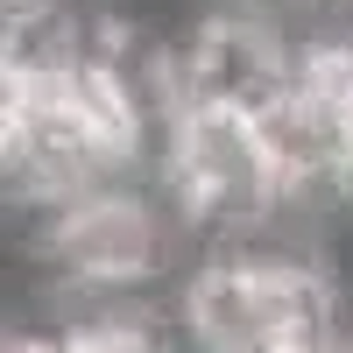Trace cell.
<instances>
[{
  "mask_svg": "<svg viewBox=\"0 0 353 353\" xmlns=\"http://www.w3.org/2000/svg\"><path fill=\"white\" fill-rule=\"evenodd\" d=\"M184 92L205 106H233V113H269L297 92V71H304V43L297 28L276 21V14H248V8H212L184 43Z\"/></svg>",
  "mask_w": 353,
  "mask_h": 353,
  "instance_id": "6da1fadb",
  "label": "cell"
}]
</instances>
